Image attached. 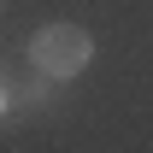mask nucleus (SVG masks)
<instances>
[{"instance_id": "obj_1", "label": "nucleus", "mask_w": 153, "mask_h": 153, "mask_svg": "<svg viewBox=\"0 0 153 153\" xmlns=\"http://www.w3.org/2000/svg\"><path fill=\"white\" fill-rule=\"evenodd\" d=\"M94 53V36L82 30V24H41L36 36H30V65H36L47 82H65L88 65Z\"/></svg>"}, {"instance_id": "obj_2", "label": "nucleus", "mask_w": 153, "mask_h": 153, "mask_svg": "<svg viewBox=\"0 0 153 153\" xmlns=\"http://www.w3.org/2000/svg\"><path fill=\"white\" fill-rule=\"evenodd\" d=\"M0 12H6V0H0Z\"/></svg>"}]
</instances>
